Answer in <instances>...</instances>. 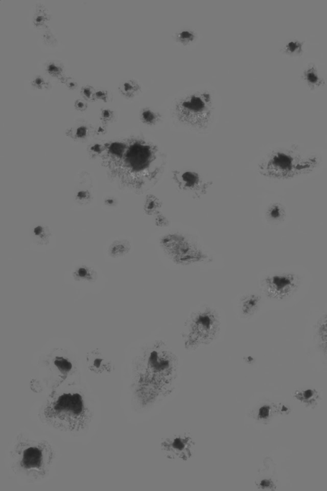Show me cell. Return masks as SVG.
Segmentation results:
<instances>
[{
  "mask_svg": "<svg viewBox=\"0 0 327 491\" xmlns=\"http://www.w3.org/2000/svg\"><path fill=\"white\" fill-rule=\"evenodd\" d=\"M30 85L37 90H48L51 88L52 85L46 77L37 74L33 77L30 81Z\"/></svg>",
  "mask_w": 327,
  "mask_h": 491,
  "instance_id": "23",
  "label": "cell"
},
{
  "mask_svg": "<svg viewBox=\"0 0 327 491\" xmlns=\"http://www.w3.org/2000/svg\"><path fill=\"white\" fill-rule=\"evenodd\" d=\"M16 471L27 477L42 478L46 475L53 459V451L47 441L21 439L11 454Z\"/></svg>",
  "mask_w": 327,
  "mask_h": 491,
  "instance_id": "3",
  "label": "cell"
},
{
  "mask_svg": "<svg viewBox=\"0 0 327 491\" xmlns=\"http://www.w3.org/2000/svg\"><path fill=\"white\" fill-rule=\"evenodd\" d=\"M42 38L45 45L53 46L57 44V38L55 37L53 33L49 30V28L45 29L42 33Z\"/></svg>",
  "mask_w": 327,
  "mask_h": 491,
  "instance_id": "29",
  "label": "cell"
},
{
  "mask_svg": "<svg viewBox=\"0 0 327 491\" xmlns=\"http://www.w3.org/2000/svg\"><path fill=\"white\" fill-rule=\"evenodd\" d=\"M44 70L47 75L58 79L59 81L66 76L64 65L62 62L56 60H51L47 62L44 66Z\"/></svg>",
  "mask_w": 327,
  "mask_h": 491,
  "instance_id": "19",
  "label": "cell"
},
{
  "mask_svg": "<svg viewBox=\"0 0 327 491\" xmlns=\"http://www.w3.org/2000/svg\"><path fill=\"white\" fill-rule=\"evenodd\" d=\"M51 19L49 10L42 4L37 5L33 9L32 15V25L38 30H45Z\"/></svg>",
  "mask_w": 327,
  "mask_h": 491,
  "instance_id": "13",
  "label": "cell"
},
{
  "mask_svg": "<svg viewBox=\"0 0 327 491\" xmlns=\"http://www.w3.org/2000/svg\"><path fill=\"white\" fill-rule=\"evenodd\" d=\"M105 202H106V204H107V206H113L115 204V201L113 198H108Z\"/></svg>",
  "mask_w": 327,
  "mask_h": 491,
  "instance_id": "38",
  "label": "cell"
},
{
  "mask_svg": "<svg viewBox=\"0 0 327 491\" xmlns=\"http://www.w3.org/2000/svg\"><path fill=\"white\" fill-rule=\"evenodd\" d=\"M316 332L318 345L327 355V315L319 321Z\"/></svg>",
  "mask_w": 327,
  "mask_h": 491,
  "instance_id": "21",
  "label": "cell"
},
{
  "mask_svg": "<svg viewBox=\"0 0 327 491\" xmlns=\"http://www.w3.org/2000/svg\"><path fill=\"white\" fill-rule=\"evenodd\" d=\"M107 126L106 125L104 124L100 125L97 128L95 129V133L97 134V135H104L107 132Z\"/></svg>",
  "mask_w": 327,
  "mask_h": 491,
  "instance_id": "36",
  "label": "cell"
},
{
  "mask_svg": "<svg viewBox=\"0 0 327 491\" xmlns=\"http://www.w3.org/2000/svg\"><path fill=\"white\" fill-rule=\"evenodd\" d=\"M219 328L220 321L212 310L206 309L197 313L190 321L184 334L186 348H196L210 343L217 335Z\"/></svg>",
  "mask_w": 327,
  "mask_h": 491,
  "instance_id": "7",
  "label": "cell"
},
{
  "mask_svg": "<svg viewBox=\"0 0 327 491\" xmlns=\"http://www.w3.org/2000/svg\"><path fill=\"white\" fill-rule=\"evenodd\" d=\"M260 298L259 296L251 294L247 296L242 301L241 313L245 317H250L258 310L260 304Z\"/></svg>",
  "mask_w": 327,
  "mask_h": 491,
  "instance_id": "17",
  "label": "cell"
},
{
  "mask_svg": "<svg viewBox=\"0 0 327 491\" xmlns=\"http://www.w3.org/2000/svg\"><path fill=\"white\" fill-rule=\"evenodd\" d=\"M175 186L183 193L193 199H200L207 194L212 182L201 173L189 168H177L172 172Z\"/></svg>",
  "mask_w": 327,
  "mask_h": 491,
  "instance_id": "8",
  "label": "cell"
},
{
  "mask_svg": "<svg viewBox=\"0 0 327 491\" xmlns=\"http://www.w3.org/2000/svg\"><path fill=\"white\" fill-rule=\"evenodd\" d=\"M72 276L77 282L91 283L97 280L98 273L92 267L81 264L73 269Z\"/></svg>",
  "mask_w": 327,
  "mask_h": 491,
  "instance_id": "12",
  "label": "cell"
},
{
  "mask_svg": "<svg viewBox=\"0 0 327 491\" xmlns=\"http://www.w3.org/2000/svg\"><path fill=\"white\" fill-rule=\"evenodd\" d=\"M105 149H106L105 145H102V144L95 143L90 146L89 151H90V155L93 156H96L102 153Z\"/></svg>",
  "mask_w": 327,
  "mask_h": 491,
  "instance_id": "32",
  "label": "cell"
},
{
  "mask_svg": "<svg viewBox=\"0 0 327 491\" xmlns=\"http://www.w3.org/2000/svg\"><path fill=\"white\" fill-rule=\"evenodd\" d=\"M159 245L168 259L177 265H189L205 262L209 256L197 242L184 233L170 232L164 235Z\"/></svg>",
  "mask_w": 327,
  "mask_h": 491,
  "instance_id": "6",
  "label": "cell"
},
{
  "mask_svg": "<svg viewBox=\"0 0 327 491\" xmlns=\"http://www.w3.org/2000/svg\"><path fill=\"white\" fill-rule=\"evenodd\" d=\"M108 150L112 155L116 156H121L124 155L126 150V145L122 142H114L108 146Z\"/></svg>",
  "mask_w": 327,
  "mask_h": 491,
  "instance_id": "28",
  "label": "cell"
},
{
  "mask_svg": "<svg viewBox=\"0 0 327 491\" xmlns=\"http://www.w3.org/2000/svg\"><path fill=\"white\" fill-rule=\"evenodd\" d=\"M86 360L88 369L97 374H107L114 369L112 360L97 349L89 351Z\"/></svg>",
  "mask_w": 327,
  "mask_h": 491,
  "instance_id": "11",
  "label": "cell"
},
{
  "mask_svg": "<svg viewBox=\"0 0 327 491\" xmlns=\"http://www.w3.org/2000/svg\"><path fill=\"white\" fill-rule=\"evenodd\" d=\"M318 164V159L312 156H302L288 151H276L261 161L258 171L261 175L270 179H289L311 173Z\"/></svg>",
  "mask_w": 327,
  "mask_h": 491,
  "instance_id": "4",
  "label": "cell"
},
{
  "mask_svg": "<svg viewBox=\"0 0 327 491\" xmlns=\"http://www.w3.org/2000/svg\"><path fill=\"white\" fill-rule=\"evenodd\" d=\"M139 118L143 124L148 126H155L160 123L162 115L151 108H144L141 110Z\"/></svg>",
  "mask_w": 327,
  "mask_h": 491,
  "instance_id": "18",
  "label": "cell"
},
{
  "mask_svg": "<svg viewBox=\"0 0 327 491\" xmlns=\"http://www.w3.org/2000/svg\"><path fill=\"white\" fill-rule=\"evenodd\" d=\"M91 132V127L87 122L81 120L76 123L71 128L67 130V136L74 140L79 141L85 140L90 136Z\"/></svg>",
  "mask_w": 327,
  "mask_h": 491,
  "instance_id": "14",
  "label": "cell"
},
{
  "mask_svg": "<svg viewBox=\"0 0 327 491\" xmlns=\"http://www.w3.org/2000/svg\"><path fill=\"white\" fill-rule=\"evenodd\" d=\"M32 237L37 244L47 245L51 237V232L47 227L38 225L33 228Z\"/></svg>",
  "mask_w": 327,
  "mask_h": 491,
  "instance_id": "20",
  "label": "cell"
},
{
  "mask_svg": "<svg viewBox=\"0 0 327 491\" xmlns=\"http://www.w3.org/2000/svg\"><path fill=\"white\" fill-rule=\"evenodd\" d=\"M162 207V202L157 197L150 194L146 197L144 209L148 215H154L159 212Z\"/></svg>",
  "mask_w": 327,
  "mask_h": 491,
  "instance_id": "22",
  "label": "cell"
},
{
  "mask_svg": "<svg viewBox=\"0 0 327 491\" xmlns=\"http://www.w3.org/2000/svg\"><path fill=\"white\" fill-rule=\"evenodd\" d=\"M196 443L191 435L180 434L172 435L160 444L161 451L168 459L186 461L191 459Z\"/></svg>",
  "mask_w": 327,
  "mask_h": 491,
  "instance_id": "9",
  "label": "cell"
},
{
  "mask_svg": "<svg viewBox=\"0 0 327 491\" xmlns=\"http://www.w3.org/2000/svg\"><path fill=\"white\" fill-rule=\"evenodd\" d=\"M119 92L123 97L131 100L136 97L141 91V86L135 79H125L119 85Z\"/></svg>",
  "mask_w": 327,
  "mask_h": 491,
  "instance_id": "15",
  "label": "cell"
},
{
  "mask_svg": "<svg viewBox=\"0 0 327 491\" xmlns=\"http://www.w3.org/2000/svg\"><path fill=\"white\" fill-rule=\"evenodd\" d=\"M214 111L212 95L208 91H193L182 96L173 107L175 119L183 126L193 130L208 128Z\"/></svg>",
  "mask_w": 327,
  "mask_h": 491,
  "instance_id": "5",
  "label": "cell"
},
{
  "mask_svg": "<svg viewBox=\"0 0 327 491\" xmlns=\"http://www.w3.org/2000/svg\"><path fill=\"white\" fill-rule=\"evenodd\" d=\"M301 47V44L299 42H296V41H293V42H291L287 45V49L291 52H295L296 50H299L300 48Z\"/></svg>",
  "mask_w": 327,
  "mask_h": 491,
  "instance_id": "35",
  "label": "cell"
},
{
  "mask_svg": "<svg viewBox=\"0 0 327 491\" xmlns=\"http://www.w3.org/2000/svg\"><path fill=\"white\" fill-rule=\"evenodd\" d=\"M173 360L166 351H151L146 359V367L139 375L137 392L139 398L147 402L155 399L172 382Z\"/></svg>",
  "mask_w": 327,
  "mask_h": 491,
  "instance_id": "2",
  "label": "cell"
},
{
  "mask_svg": "<svg viewBox=\"0 0 327 491\" xmlns=\"http://www.w3.org/2000/svg\"><path fill=\"white\" fill-rule=\"evenodd\" d=\"M43 415L52 427L71 432L83 428L88 418L87 406L83 397L73 392L52 396L45 404Z\"/></svg>",
  "mask_w": 327,
  "mask_h": 491,
  "instance_id": "1",
  "label": "cell"
},
{
  "mask_svg": "<svg viewBox=\"0 0 327 491\" xmlns=\"http://www.w3.org/2000/svg\"><path fill=\"white\" fill-rule=\"evenodd\" d=\"M88 102L83 98L78 99L74 102V108L78 112H83L88 109Z\"/></svg>",
  "mask_w": 327,
  "mask_h": 491,
  "instance_id": "33",
  "label": "cell"
},
{
  "mask_svg": "<svg viewBox=\"0 0 327 491\" xmlns=\"http://www.w3.org/2000/svg\"><path fill=\"white\" fill-rule=\"evenodd\" d=\"M305 79L307 83L311 84L312 85H317L320 82L316 70L314 68L309 69L305 73Z\"/></svg>",
  "mask_w": 327,
  "mask_h": 491,
  "instance_id": "30",
  "label": "cell"
},
{
  "mask_svg": "<svg viewBox=\"0 0 327 491\" xmlns=\"http://www.w3.org/2000/svg\"><path fill=\"white\" fill-rule=\"evenodd\" d=\"M168 223H169V222H168V220H167V218L165 217V216L162 215L158 216L156 218V224H157V225L160 226V227H162V226H165V227H166V226L168 225Z\"/></svg>",
  "mask_w": 327,
  "mask_h": 491,
  "instance_id": "37",
  "label": "cell"
},
{
  "mask_svg": "<svg viewBox=\"0 0 327 491\" xmlns=\"http://www.w3.org/2000/svg\"><path fill=\"white\" fill-rule=\"evenodd\" d=\"M60 81L62 84H64V86L70 90H76L79 86L78 81L72 76L66 75Z\"/></svg>",
  "mask_w": 327,
  "mask_h": 491,
  "instance_id": "31",
  "label": "cell"
},
{
  "mask_svg": "<svg viewBox=\"0 0 327 491\" xmlns=\"http://www.w3.org/2000/svg\"><path fill=\"white\" fill-rule=\"evenodd\" d=\"M293 279L291 276H272L264 281V289L271 297H284L288 292L293 290L294 286Z\"/></svg>",
  "mask_w": 327,
  "mask_h": 491,
  "instance_id": "10",
  "label": "cell"
},
{
  "mask_svg": "<svg viewBox=\"0 0 327 491\" xmlns=\"http://www.w3.org/2000/svg\"><path fill=\"white\" fill-rule=\"evenodd\" d=\"M96 88L93 86L86 85L82 86L80 90V93L82 98L87 101L88 103L95 102Z\"/></svg>",
  "mask_w": 327,
  "mask_h": 491,
  "instance_id": "25",
  "label": "cell"
},
{
  "mask_svg": "<svg viewBox=\"0 0 327 491\" xmlns=\"http://www.w3.org/2000/svg\"><path fill=\"white\" fill-rule=\"evenodd\" d=\"M99 117L101 122L107 126V124L114 121L115 113L109 108H103L100 111Z\"/></svg>",
  "mask_w": 327,
  "mask_h": 491,
  "instance_id": "26",
  "label": "cell"
},
{
  "mask_svg": "<svg viewBox=\"0 0 327 491\" xmlns=\"http://www.w3.org/2000/svg\"><path fill=\"white\" fill-rule=\"evenodd\" d=\"M131 249V243L126 239L115 240L110 245L108 255L114 259L120 258L128 254Z\"/></svg>",
  "mask_w": 327,
  "mask_h": 491,
  "instance_id": "16",
  "label": "cell"
},
{
  "mask_svg": "<svg viewBox=\"0 0 327 491\" xmlns=\"http://www.w3.org/2000/svg\"><path fill=\"white\" fill-rule=\"evenodd\" d=\"M76 197L78 201L84 202H87L88 200L90 199L91 194L90 192L86 191V190H80V191L77 192Z\"/></svg>",
  "mask_w": 327,
  "mask_h": 491,
  "instance_id": "34",
  "label": "cell"
},
{
  "mask_svg": "<svg viewBox=\"0 0 327 491\" xmlns=\"http://www.w3.org/2000/svg\"><path fill=\"white\" fill-rule=\"evenodd\" d=\"M175 37H176L177 42L180 43V44L189 45L196 39V34L194 31L189 30V29H185V30L177 32Z\"/></svg>",
  "mask_w": 327,
  "mask_h": 491,
  "instance_id": "24",
  "label": "cell"
},
{
  "mask_svg": "<svg viewBox=\"0 0 327 491\" xmlns=\"http://www.w3.org/2000/svg\"><path fill=\"white\" fill-rule=\"evenodd\" d=\"M96 101H100L103 103H109L113 100V94L107 89L98 88L95 91Z\"/></svg>",
  "mask_w": 327,
  "mask_h": 491,
  "instance_id": "27",
  "label": "cell"
}]
</instances>
